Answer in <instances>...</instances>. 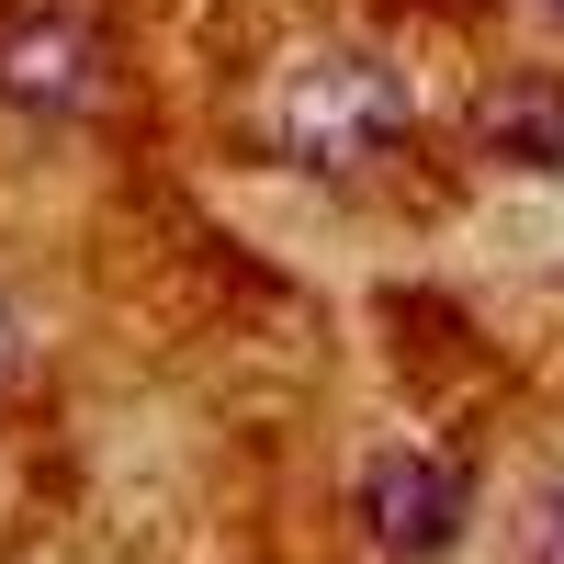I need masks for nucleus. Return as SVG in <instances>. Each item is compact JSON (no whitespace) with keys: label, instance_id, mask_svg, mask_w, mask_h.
I'll return each instance as SVG.
<instances>
[{"label":"nucleus","instance_id":"nucleus-1","mask_svg":"<svg viewBox=\"0 0 564 564\" xmlns=\"http://www.w3.org/2000/svg\"><path fill=\"white\" fill-rule=\"evenodd\" d=\"M260 135L294 170H372L406 135V90H395L384 57H361V45H316V57H294L271 79Z\"/></svg>","mask_w":564,"mask_h":564},{"label":"nucleus","instance_id":"nucleus-7","mask_svg":"<svg viewBox=\"0 0 564 564\" xmlns=\"http://www.w3.org/2000/svg\"><path fill=\"white\" fill-rule=\"evenodd\" d=\"M542 12H553V23H564V0H542Z\"/></svg>","mask_w":564,"mask_h":564},{"label":"nucleus","instance_id":"nucleus-5","mask_svg":"<svg viewBox=\"0 0 564 564\" xmlns=\"http://www.w3.org/2000/svg\"><path fill=\"white\" fill-rule=\"evenodd\" d=\"M520 542H531V564H564V486L531 497V531H520Z\"/></svg>","mask_w":564,"mask_h":564},{"label":"nucleus","instance_id":"nucleus-2","mask_svg":"<svg viewBox=\"0 0 564 564\" xmlns=\"http://www.w3.org/2000/svg\"><path fill=\"white\" fill-rule=\"evenodd\" d=\"M113 79V45L90 12H0V102L12 113H90Z\"/></svg>","mask_w":564,"mask_h":564},{"label":"nucleus","instance_id":"nucleus-6","mask_svg":"<svg viewBox=\"0 0 564 564\" xmlns=\"http://www.w3.org/2000/svg\"><path fill=\"white\" fill-rule=\"evenodd\" d=\"M23 372V327H12V294H0V384Z\"/></svg>","mask_w":564,"mask_h":564},{"label":"nucleus","instance_id":"nucleus-4","mask_svg":"<svg viewBox=\"0 0 564 564\" xmlns=\"http://www.w3.org/2000/svg\"><path fill=\"white\" fill-rule=\"evenodd\" d=\"M475 135H486L497 159H520V170L564 159V79H508V90H486Z\"/></svg>","mask_w":564,"mask_h":564},{"label":"nucleus","instance_id":"nucleus-3","mask_svg":"<svg viewBox=\"0 0 564 564\" xmlns=\"http://www.w3.org/2000/svg\"><path fill=\"white\" fill-rule=\"evenodd\" d=\"M463 508H475V486H463L452 463H430V452H384L361 475V531L395 564H441L463 542Z\"/></svg>","mask_w":564,"mask_h":564}]
</instances>
